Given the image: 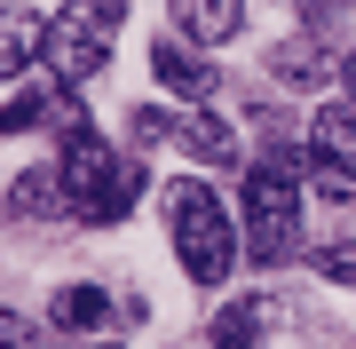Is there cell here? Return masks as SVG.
I'll return each mask as SVG.
<instances>
[{
  "label": "cell",
  "mask_w": 356,
  "mask_h": 349,
  "mask_svg": "<svg viewBox=\"0 0 356 349\" xmlns=\"http://www.w3.org/2000/svg\"><path fill=\"white\" fill-rule=\"evenodd\" d=\"M166 231H175V254H182V270H191L198 286H222L229 270H238V222H229V207L198 175L166 183Z\"/></svg>",
  "instance_id": "obj_2"
},
{
  "label": "cell",
  "mask_w": 356,
  "mask_h": 349,
  "mask_svg": "<svg viewBox=\"0 0 356 349\" xmlns=\"http://www.w3.org/2000/svg\"><path fill=\"white\" fill-rule=\"evenodd\" d=\"M119 24H127V0H79V8H64V16L48 24V72L64 79V88L95 79L103 64H111Z\"/></svg>",
  "instance_id": "obj_4"
},
{
  "label": "cell",
  "mask_w": 356,
  "mask_h": 349,
  "mask_svg": "<svg viewBox=\"0 0 356 349\" xmlns=\"http://www.w3.org/2000/svg\"><path fill=\"white\" fill-rule=\"evenodd\" d=\"M0 349H40V325L16 318V310H0Z\"/></svg>",
  "instance_id": "obj_15"
},
{
  "label": "cell",
  "mask_w": 356,
  "mask_h": 349,
  "mask_svg": "<svg viewBox=\"0 0 356 349\" xmlns=\"http://www.w3.org/2000/svg\"><path fill=\"white\" fill-rule=\"evenodd\" d=\"M40 111H48V104H40V95H16V104L8 111H0V135H16V127H32V119Z\"/></svg>",
  "instance_id": "obj_16"
},
{
  "label": "cell",
  "mask_w": 356,
  "mask_h": 349,
  "mask_svg": "<svg viewBox=\"0 0 356 349\" xmlns=\"http://www.w3.org/2000/svg\"><path fill=\"white\" fill-rule=\"evenodd\" d=\"M48 318L64 325V334H95V325L111 318V294H103V286H64V294L48 302Z\"/></svg>",
  "instance_id": "obj_12"
},
{
  "label": "cell",
  "mask_w": 356,
  "mask_h": 349,
  "mask_svg": "<svg viewBox=\"0 0 356 349\" xmlns=\"http://www.w3.org/2000/svg\"><path fill=\"white\" fill-rule=\"evenodd\" d=\"M301 151H269L245 167V199H238V231H245V254L254 262H285L301 246Z\"/></svg>",
  "instance_id": "obj_1"
},
{
  "label": "cell",
  "mask_w": 356,
  "mask_h": 349,
  "mask_svg": "<svg viewBox=\"0 0 356 349\" xmlns=\"http://www.w3.org/2000/svg\"><path fill=\"white\" fill-rule=\"evenodd\" d=\"M64 191H72V207L88 215V222H119L135 207V191H143V167H127V159H111V143H103L88 119H72L64 127Z\"/></svg>",
  "instance_id": "obj_3"
},
{
  "label": "cell",
  "mask_w": 356,
  "mask_h": 349,
  "mask_svg": "<svg viewBox=\"0 0 356 349\" xmlns=\"http://www.w3.org/2000/svg\"><path fill=\"white\" fill-rule=\"evenodd\" d=\"M317 270H325L332 286H356V246H341V238H332V246H317Z\"/></svg>",
  "instance_id": "obj_14"
},
{
  "label": "cell",
  "mask_w": 356,
  "mask_h": 349,
  "mask_svg": "<svg viewBox=\"0 0 356 349\" xmlns=\"http://www.w3.org/2000/svg\"><path fill=\"white\" fill-rule=\"evenodd\" d=\"M269 72H277L285 88H317V79H332V56L301 32V40H277V48H269Z\"/></svg>",
  "instance_id": "obj_11"
},
{
  "label": "cell",
  "mask_w": 356,
  "mask_h": 349,
  "mask_svg": "<svg viewBox=\"0 0 356 349\" xmlns=\"http://www.w3.org/2000/svg\"><path fill=\"white\" fill-rule=\"evenodd\" d=\"M40 56H48V24H40L32 8H0V79L32 72Z\"/></svg>",
  "instance_id": "obj_8"
},
{
  "label": "cell",
  "mask_w": 356,
  "mask_h": 349,
  "mask_svg": "<svg viewBox=\"0 0 356 349\" xmlns=\"http://www.w3.org/2000/svg\"><path fill=\"white\" fill-rule=\"evenodd\" d=\"M301 8H309V24H325V16H341L348 0H301Z\"/></svg>",
  "instance_id": "obj_17"
},
{
  "label": "cell",
  "mask_w": 356,
  "mask_h": 349,
  "mask_svg": "<svg viewBox=\"0 0 356 349\" xmlns=\"http://www.w3.org/2000/svg\"><path fill=\"white\" fill-rule=\"evenodd\" d=\"M64 207H72V191H64V175H56V167L16 175V191H8V215H24V222H56Z\"/></svg>",
  "instance_id": "obj_10"
},
{
  "label": "cell",
  "mask_w": 356,
  "mask_h": 349,
  "mask_svg": "<svg viewBox=\"0 0 356 349\" xmlns=\"http://www.w3.org/2000/svg\"><path fill=\"white\" fill-rule=\"evenodd\" d=\"M309 183L325 199H356V104H325L309 119Z\"/></svg>",
  "instance_id": "obj_5"
},
{
  "label": "cell",
  "mask_w": 356,
  "mask_h": 349,
  "mask_svg": "<svg viewBox=\"0 0 356 349\" xmlns=\"http://www.w3.org/2000/svg\"><path fill=\"white\" fill-rule=\"evenodd\" d=\"M88 349H119V341H88Z\"/></svg>",
  "instance_id": "obj_19"
},
{
  "label": "cell",
  "mask_w": 356,
  "mask_h": 349,
  "mask_svg": "<svg viewBox=\"0 0 356 349\" xmlns=\"http://www.w3.org/2000/svg\"><path fill=\"white\" fill-rule=\"evenodd\" d=\"M151 72H159L166 95H191V104H206V95H214V72H206L182 40H159V48H151Z\"/></svg>",
  "instance_id": "obj_9"
},
{
  "label": "cell",
  "mask_w": 356,
  "mask_h": 349,
  "mask_svg": "<svg viewBox=\"0 0 356 349\" xmlns=\"http://www.w3.org/2000/svg\"><path fill=\"white\" fill-rule=\"evenodd\" d=\"M341 79H348V104H356V48H348V64H341Z\"/></svg>",
  "instance_id": "obj_18"
},
{
  "label": "cell",
  "mask_w": 356,
  "mask_h": 349,
  "mask_svg": "<svg viewBox=\"0 0 356 349\" xmlns=\"http://www.w3.org/2000/svg\"><path fill=\"white\" fill-rule=\"evenodd\" d=\"M166 8H175V32L198 40V48H222V40H238V24H245L238 0H166Z\"/></svg>",
  "instance_id": "obj_7"
},
{
  "label": "cell",
  "mask_w": 356,
  "mask_h": 349,
  "mask_svg": "<svg viewBox=\"0 0 356 349\" xmlns=\"http://www.w3.org/2000/svg\"><path fill=\"white\" fill-rule=\"evenodd\" d=\"M214 341L222 349H254L261 341V302H229V310L214 318Z\"/></svg>",
  "instance_id": "obj_13"
},
{
  "label": "cell",
  "mask_w": 356,
  "mask_h": 349,
  "mask_svg": "<svg viewBox=\"0 0 356 349\" xmlns=\"http://www.w3.org/2000/svg\"><path fill=\"white\" fill-rule=\"evenodd\" d=\"M135 135H143V143H182V151H191L198 167H229V159H238V135H229L214 111L166 119V111H143V104H135Z\"/></svg>",
  "instance_id": "obj_6"
}]
</instances>
